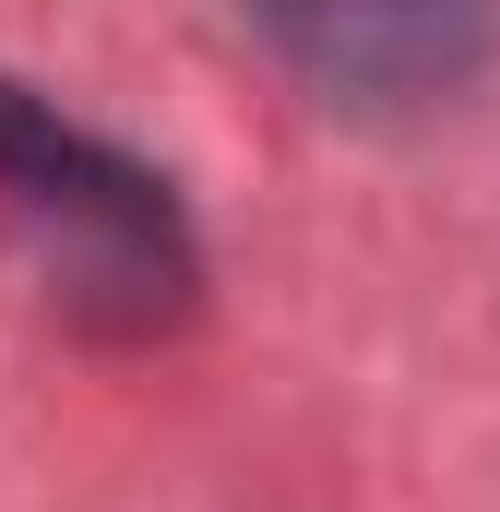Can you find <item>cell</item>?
Here are the masks:
<instances>
[{"label": "cell", "mask_w": 500, "mask_h": 512, "mask_svg": "<svg viewBox=\"0 0 500 512\" xmlns=\"http://www.w3.org/2000/svg\"><path fill=\"white\" fill-rule=\"evenodd\" d=\"M0 203L48 274V310H72L84 334H167L203 286L167 179L131 167L120 143L72 131L24 84H0Z\"/></svg>", "instance_id": "obj_1"}, {"label": "cell", "mask_w": 500, "mask_h": 512, "mask_svg": "<svg viewBox=\"0 0 500 512\" xmlns=\"http://www.w3.org/2000/svg\"><path fill=\"white\" fill-rule=\"evenodd\" d=\"M274 36L322 60L346 96H441L489 48V24H429V12H346V24H274Z\"/></svg>", "instance_id": "obj_2"}]
</instances>
